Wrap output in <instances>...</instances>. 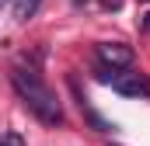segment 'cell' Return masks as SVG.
<instances>
[{
	"label": "cell",
	"instance_id": "1",
	"mask_svg": "<svg viewBox=\"0 0 150 146\" xmlns=\"http://www.w3.org/2000/svg\"><path fill=\"white\" fill-rule=\"evenodd\" d=\"M11 84H14L21 105L32 111L38 122H45V125H63V122H67V115H63V105H59L56 91H52L38 73L25 70V66H14V70H11Z\"/></svg>",
	"mask_w": 150,
	"mask_h": 146
},
{
	"label": "cell",
	"instance_id": "2",
	"mask_svg": "<svg viewBox=\"0 0 150 146\" xmlns=\"http://www.w3.org/2000/svg\"><path fill=\"white\" fill-rule=\"evenodd\" d=\"M98 80L108 84L112 91H119L122 98H150V80L143 73H129V66H126V70L101 66V70H98Z\"/></svg>",
	"mask_w": 150,
	"mask_h": 146
},
{
	"label": "cell",
	"instance_id": "3",
	"mask_svg": "<svg viewBox=\"0 0 150 146\" xmlns=\"http://www.w3.org/2000/svg\"><path fill=\"white\" fill-rule=\"evenodd\" d=\"M94 56H98L101 66H112V70H126V66H133V59H136L133 45H126V42H98Z\"/></svg>",
	"mask_w": 150,
	"mask_h": 146
},
{
	"label": "cell",
	"instance_id": "4",
	"mask_svg": "<svg viewBox=\"0 0 150 146\" xmlns=\"http://www.w3.org/2000/svg\"><path fill=\"white\" fill-rule=\"evenodd\" d=\"M74 91H77V84H74ZM77 98H80V91H77ZM80 111H84V118H87V125H91L94 132H115V122H108L105 115H98L84 98H80Z\"/></svg>",
	"mask_w": 150,
	"mask_h": 146
},
{
	"label": "cell",
	"instance_id": "5",
	"mask_svg": "<svg viewBox=\"0 0 150 146\" xmlns=\"http://www.w3.org/2000/svg\"><path fill=\"white\" fill-rule=\"evenodd\" d=\"M38 0H14V21H28L32 14H35Z\"/></svg>",
	"mask_w": 150,
	"mask_h": 146
},
{
	"label": "cell",
	"instance_id": "6",
	"mask_svg": "<svg viewBox=\"0 0 150 146\" xmlns=\"http://www.w3.org/2000/svg\"><path fill=\"white\" fill-rule=\"evenodd\" d=\"M0 146H25V139L18 132H0Z\"/></svg>",
	"mask_w": 150,
	"mask_h": 146
},
{
	"label": "cell",
	"instance_id": "7",
	"mask_svg": "<svg viewBox=\"0 0 150 146\" xmlns=\"http://www.w3.org/2000/svg\"><path fill=\"white\" fill-rule=\"evenodd\" d=\"M101 7H105V11H119V7H122V0H101Z\"/></svg>",
	"mask_w": 150,
	"mask_h": 146
},
{
	"label": "cell",
	"instance_id": "8",
	"mask_svg": "<svg viewBox=\"0 0 150 146\" xmlns=\"http://www.w3.org/2000/svg\"><path fill=\"white\" fill-rule=\"evenodd\" d=\"M140 28H143V32H150V14L143 18V25H140Z\"/></svg>",
	"mask_w": 150,
	"mask_h": 146
},
{
	"label": "cell",
	"instance_id": "9",
	"mask_svg": "<svg viewBox=\"0 0 150 146\" xmlns=\"http://www.w3.org/2000/svg\"><path fill=\"white\" fill-rule=\"evenodd\" d=\"M0 4H4V0H0Z\"/></svg>",
	"mask_w": 150,
	"mask_h": 146
}]
</instances>
